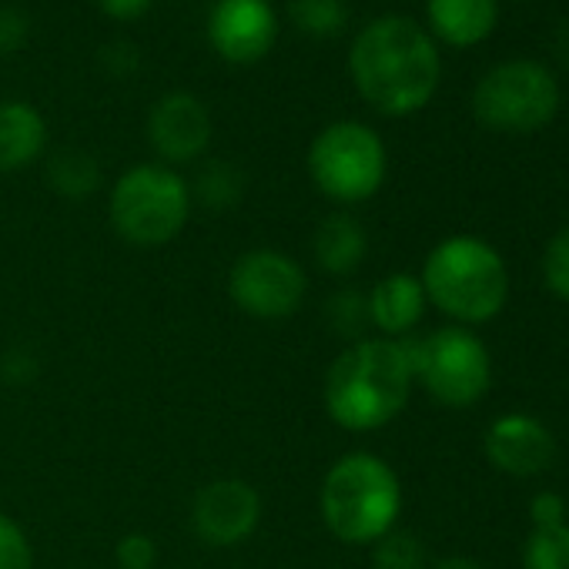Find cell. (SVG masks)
<instances>
[{"label":"cell","instance_id":"cell-27","mask_svg":"<svg viewBox=\"0 0 569 569\" xmlns=\"http://www.w3.org/2000/svg\"><path fill=\"white\" fill-rule=\"evenodd\" d=\"M28 38H31V14L14 4L0 8V54L21 51L28 44Z\"/></svg>","mask_w":569,"mask_h":569},{"label":"cell","instance_id":"cell-16","mask_svg":"<svg viewBox=\"0 0 569 569\" xmlns=\"http://www.w3.org/2000/svg\"><path fill=\"white\" fill-rule=\"evenodd\" d=\"M48 148V121L28 101H0V174L38 161Z\"/></svg>","mask_w":569,"mask_h":569},{"label":"cell","instance_id":"cell-31","mask_svg":"<svg viewBox=\"0 0 569 569\" xmlns=\"http://www.w3.org/2000/svg\"><path fill=\"white\" fill-rule=\"evenodd\" d=\"M432 569H482V566L469 556H449V559H439Z\"/></svg>","mask_w":569,"mask_h":569},{"label":"cell","instance_id":"cell-13","mask_svg":"<svg viewBox=\"0 0 569 569\" xmlns=\"http://www.w3.org/2000/svg\"><path fill=\"white\" fill-rule=\"evenodd\" d=\"M486 459L506 476H539L556 462V439L539 419L509 412L489 426Z\"/></svg>","mask_w":569,"mask_h":569},{"label":"cell","instance_id":"cell-4","mask_svg":"<svg viewBox=\"0 0 569 569\" xmlns=\"http://www.w3.org/2000/svg\"><path fill=\"white\" fill-rule=\"evenodd\" d=\"M319 509L339 542L372 546L399 522L402 482L376 452H346L322 479Z\"/></svg>","mask_w":569,"mask_h":569},{"label":"cell","instance_id":"cell-21","mask_svg":"<svg viewBox=\"0 0 569 569\" xmlns=\"http://www.w3.org/2000/svg\"><path fill=\"white\" fill-rule=\"evenodd\" d=\"M372 562L376 569H422L426 546L409 529H389L379 542H372Z\"/></svg>","mask_w":569,"mask_h":569},{"label":"cell","instance_id":"cell-30","mask_svg":"<svg viewBox=\"0 0 569 569\" xmlns=\"http://www.w3.org/2000/svg\"><path fill=\"white\" fill-rule=\"evenodd\" d=\"M98 8L104 18L128 24V21H141L154 8V0H98Z\"/></svg>","mask_w":569,"mask_h":569},{"label":"cell","instance_id":"cell-10","mask_svg":"<svg viewBox=\"0 0 569 569\" xmlns=\"http://www.w3.org/2000/svg\"><path fill=\"white\" fill-rule=\"evenodd\" d=\"M261 522V496L238 476L204 482L191 499V529L204 546L231 549L251 539Z\"/></svg>","mask_w":569,"mask_h":569},{"label":"cell","instance_id":"cell-28","mask_svg":"<svg viewBox=\"0 0 569 569\" xmlns=\"http://www.w3.org/2000/svg\"><path fill=\"white\" fill-rule=\"evenodd\" d=\"M38 369L41 366H38L34 352H28V349H11V352H4V359H0V376H4V382H11V386L34 382Z\"/></svg>","mask_w":569,"mask_h":569},{"label":"cell","instance_id":"cell-11","mask_svg":"<svg viewBox=\"0 0 569 569\" xmlns=\"http://www.w3.org/2000/svg\"><path fill=\"white\" fill-rule=\"evenodd\" d=\"M278 41V14L268 0H218L208 14V44L228 64H258Z\"/></svg>","mask_w":569,"mask_h":569},{"label":"cell","instance_id":"cell-6","mask_svg":"<svg viewBox=\"0 0 569 569\" xmlns=\"http://www.w3.org/2000/svg\"><path fill=\"white\" fill-rule=\"evenodd\" d=\"M412 379L422 382V389L446 409H469L476 406L492 382V359L479 336H472L462 326L436 329L422 339H399Z\"/></svg>","mask_w":569,"mask_h":569},{"label":"cell","instance_id":"cell-12","mask_svg":"<svg viewBox=\"0 0 569 569\" xmlns=\"http://www.w3.org/2000/svg\"><path fill=\"white\" fill-rule=\"evenodd\" d=\"M214 124L204 101L191 91H168L148 114V141L161 164H191L211 144Z\"/></svg>","mask_w":569,"mask_h":569},{"label":"cell","instance_id":"cell-7","mask_svg":"<svg viewBox=\"0 0 569 569\" xmlns=\"http://www.w3.org/2000/svg\"><path fill=\"white\" fill-rule=\"evenodd\" d=\"M386 171V144L379 131L362 121H332L309 144V178L339 204L369 201L382 188Z\"/></svg>","mask_w":569,"mask_h":569},{"label":"cell","instance_id":"cell-9","mask_svg":"<svg viewBox=\"0 0 569 569\" xmlns=\"http://www.w3.org/2000/svg\"><path fill=\"white\" fill-rule=\"evenodd\" d=\"M309 292L302 264L278 248H251L228 271V299L238 312L258 322L292 319Z\"/></svg>","mask_w":569,"mask_h":569},{"label":"cell","instance_id":"cell-17","mask_svg":"<svg viewBox=\"0 0 569 569\" xmlns=\"http://www.w3.org/2000/svg\"><path fill=\"white\" fill-rule=\"evenodd\" d=\"M312 251H316V264L326 274H352L366 254H369V234L362 228L359 218H352L349 211H336L329 218L319 221L316 238H312Z\"/></svg>","mask_w":569,"mask_h":569},{"label":"cell","instance_id":"cell-15","mask_svg":"<svg viewBox=\"0 0 569 569\" xmlns=\"http://www.w3.org/2000/svg\"><path fill=\"white\" fill-rule=\"evenodd\" d=\"M432 34L449 48H476L499 24L496 0H426Z\"/></svg>","mask_w":569,"mask_h":569},{"label":"cell","instance_id":"cell-5","mask_svg":"<svg viewBox=\"0 0 569 569\" xmlns=\"http://www.w3.org/2000/svg\"><path fill=\"white\" fill-rule=\"evenodd\" d=\"M191 204V188L174 168L134 164L114 181L108 214L128 244L161 248L184 231Z\"/></svg>","mask_w":569,"mask_h":569},{"label":"cell","instance_id":"cell-26","mask_svg":"<svg viewBox=\"0 0 569 569\" xmlns=\"http://www.w3.org/2000/svg\"><path fill=\"white\" fill-rule=\"evenodd\" d=\"M114 559H118L121 569H154L158 542L148 532H128V536H121V542L114 549Z\"/></svg>","mask_w":569,"mask_h":569},{"label":"cell","instance_id":"cell-32","mask_svg":"<svg viewBox=\"0 0 569 569\" xmlns=\"http://www.w3.org/2000/svg\"><path fill=\"white\" fill-rule=\"evenodd\" d=\"M556 54H559V61L562 64H569V21L559 28V34H556Z\"/></svg>","mask_w":569,"mask_h":569},{"label":"cell","instance_id":"cell-3","mask_svg":"<svg viewBox=\"0 0 569 569\" xmlns=\"http://www.w3.org/2000/svg\"><path fill=\"white\" fill-rule=\"evenodd\" d=\"M419 281L426 299L459 326L496 319L509 299V271L502 254L476 234L442 238L426 254Z\"/></svg>","mask_w":569,"mask_h":569},{"label":"cell","instance_id":"cell-29","mask_svg":"<svg viewBox=\"0 0 569 569\" xmlns=\"http://www.w3.org/2000/svg\"><path fill=\"white\" fill-rule=\"evenodd\" d=\"M529 516H532V526H536V529L562 526V522H566V502H562V496H556V492H539V496L529 502Z\"/></svg>","mask_w":569,"mask_h":569},{"label":"cell","instance_id":"cell-2","mask_svg":"<svg viewBox=\"0 0 569 569\" xmlns=\"http://www.w3.org/2000/svg\"><path fill=\"white\" fill-rule=\"evenodd\" d=\"M412 366L399 339H359L326 372L322 402L346 432L389 426L412 396Z\"/></svg>","mask_w":569,"mask_h":569},{"label":"cell","instance_id":"cell-24","mask_svg":"<svg viewBox=\"0 0 569 569\" xmlns=\"http://www.w3.org/2000/svg\"><path fill=\"white\" fill-rule=\"evenodd\" d=\"M329 322L336 326L339 336H349L359 342L362 329L369 326V302L362 292L356 289H346V292H336L332 302H329Z\"/></svg>","mask_w":569,"mask_h":569},{"label":"cell","instance_id":"cell-25","mask_svg":"<svg viewBox=\"0 0 569 569\" xmlns=\"http://www.w3.org/2000/svg\"><path fill=\"white\" fill-rule=\"evenodd\" d=\"M0 569H34V549L24 529L0 512Z\"/></svg>","mask_w":569,"mask_h":569},{"label":"cell","instance_id":"cell-20","mask_svg":"<svg viewBox=\"0 0 569 569\" xmlns=\"http://www.w3.org/2000/svg\"><path fill=\"white\" fill-rule=\"evenodd\" d=\"M289 14L312 38H339L349 24L346 0H289Z\"/></svg>","mask_w":569,"mask_h":569},{"label":"cell","instance_id":"cell-1","mask_svg":"<svg viewBox=\"0 0 569 569\" xmlns=\"http://www.w3.org/2000/svg\"><path fill=\"white\" fill-rule=\"evenodd\" d=\"M349 78L372 111L409 118L422 111L439 88V48L412 18L382 14L356 34L349 48Z\"/></svg>","mask_w":569,"mask_h":569},{"label":"cell","instance_id":"cell-19","mask_svg":"<svg viewBox=\"0 0 569 569\" xmlns=\"http://www.w3.org/2000/svg\"><path fill=\"white\" fill-rule=\"evenodd\" d=\"M191 201H201L211 211H228L244 198V174L231 161H208L194 174Z\"/></svg>","mask_w":569,"mask_h":569},{"label":"cell","instance_id":"cell-14","mask_svg":"<svg viewBox=\"0 0 569 569\" xmlns=\"http://www.w3.org/2000/svg\"><path fill=\"white\" fill-rule=\"evenodd\" d=\"M369 302V326L382 332V339H406L426 316V289L409 271H392L366 296Z\"/></svg>","mask_w":569,"mask_h":569},{"label":"cell","instance_id":"cell-22","mask_svg":"<svg viewBox=\"0 0 569 569\" xmlns=\"http://www.w3.org/2000/svg\"><path fill=\"white\" fill-rule=\"evenodd\" d=\"M526 569H569V526L532 529L522 549Z\"/></svg>","mask_w":569,"mask_h":569},{"label":"cell","instance_id":"cell-23","mask_svg":"<svg viewBox=\"0 0 569 569\" xmlns=\"http://www.w3.org/2000/svg\"><path fill=\"white\" fill-rule=\"evenodd\" d=\"M542 281L556 299L569 302V224L556 231L542 251Z\"/></svg>","mask_w":569,"mask_h":569},{"label":"cell","instance_id":"cell-18","mask_svg":"<svg viewBox=\"0 0 569 569\" xmlns=\"http://www.w3.org/2000/svg\"><path fill=\"white\" fill-rule=\"evenodd\" d=\"M48 184L61 198H71V201L91 198L101 188V164L94 154L81 148H61L48 161Z\"/></svg>","mask_w":569,"mask_h":569},{"label":"cell","instance_id":"cell-8","mask_svg":"<svg viewBox=\"0 0 569 569\" xmlns=\"http://www.w3.org/2000/svg\"><path fill=\"white\" fill-rule=\"evenodd\" d=\"M472 114L499 134L542 131L559 114V81L539 61L496 64L472 91Z\"/></svg>","mask_w":569,"mask_h":569}]
</instances>
